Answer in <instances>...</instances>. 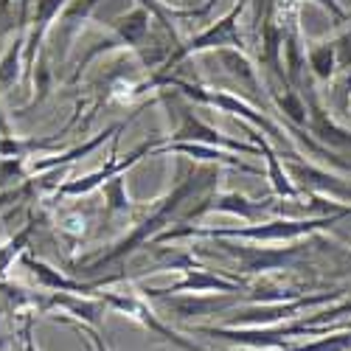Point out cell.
<instances>
[{
    "label": "cell",
    "instance_id": "5",
    "mask_svg": "<svg viewBox=\"0 0 351 351\" xmlns=\"http://www.w3.org/2000/svg\"><path fill=\"white\" fill-rule=\"evenodd\" d=\"M160 301L169 312H174L178 320H189V317H202V315H219L228 312L233 304L239 301V292H230V295H206L202 298L199 292H189V295H163L155 298Z\"/></svg>",
    "mask_w": 351,
    "mask_h": 351
},
{
    "label": "cell",
    "instance_id": "4",
    "mask_svg": "<svg viewBox=\"0 0 351 351\" xmlns=\"http://www.w3.org/2000/svg\"><path fill=\"white\" fill-rule=\"evenodd\" d=\"M186 276L171 284V287H163V289H155V287H143L141 295L143 298H163V295H180V292H239V281L233 278H222V276H214L208 270H202L197 265L186 267L183 270Z\"/></svg>",
    "mask_w": 351,
    "mask_h": 351
},
{
    "label": "cell",
    "instance_id": "3",
    "mask_svg": "<svg viewBox=\"0 0 351 351\" xmlns=\"http://www.w3.org/2000/svg\"><path fill=\"white\" fill-rule=\"evenodd\" d=\"M178 110V119H180V127L174 130V135H169V143H206V146H225V149H233V152H256V146L250 143H239V141H230L228 135L217 132L211 124L199 121L197 112L189 107V104H180L174 107Z\"/></svg>",
    "mask_w": 351,
    "mask_h": 351
},
{
    "label": "cell",
    "instance_id": "11",
    "mask_svg": "<svg viewBox=\"0 0 351 351\" xmlns=\"http://www.w3.org/2000/svg\"><path fill=\"white\" fill-rule=\"evenodd\" d=\"M32 233H34V225H25L23 230H17V233H14V237H12L3 247H0V276H3V273L9 270L12 261L23 253V247L28 245V239H32Z\"/></svg>",
    "mask_w": 351,
    "mask_h": 351
},
{
    "label": "cell",
    "instance_id": "12",
    "mask_svg": "<svg viewBox=\"0 0 351 351\" xmlns=\"http://www.w3.org/2000/svg\"><path fill=\"white\" fill-rule=\"evenodd\" d=\"M51 320H53V324H65V326H71L73 332L84 335V340L90 343V351H110V346H107L104 337L96 332V326H90V324H79V320H71L68 315H51Z\"/></svg>",
    "mask_w": 351,
    "mask_h": 351
},
{
    "label": "cell",
    "instance_id": "8",
    "mask_svg": "<svg viewBox=\"0 0 351 351\" xmlns=\"http://www.w3.org/2000/svg\"><path fill=\"white\" fill-rule=\"evenodd\" d=\"M25 45V34H17V40L6 48V53L0 56V93H6L9 87L20 79V53Z\"/></svg>",
    "mask_w": 351,
    "mask_h": 351
},
{
    "label": "cell",
    "instance_id": "13",
    "mask_svg": "<svg viewBox=\"0 0 351 351\" xmlns=\"http://www.w3.org/2000/svg\"><path fill=\"white\" fill-rule=\"evenodd\" d=\"M14 335H6V332H0V351H12L14 348Z\"/></svg>",
    "mask_w": 351,
    "mask_h": 351
},
{
    "label": "cell",
    "instance_id": "2",
    "mask_svg": "<svg viewBox=\"0 0 351 351\" xmlns=\"http://www.w3.org/2000/svg\"><path fill=\"white\" fill-rule=\"evenodd\" d=\"M101 301H104L107 306H112L115 312H121V315H127L130 320H135V324H141L143 329H149L152 335L163 337L166 343H174V346L186 348V351H208V348H202V346H197V343H191V340L180 337L178 332L171 329V326L160 324L158 315H155L149 306H146V301H143L141 295H104Z\"/></svg>",
    "mask_w": 351,
    "mask_h": 351
},
{
    "label": "cell",
    "instance_id": "10",
    "mask_svg": "<svg viewBox=\"0 0 351 351\" xmlns=\"http://www.w3.org/2000/svg\"><path fill=\"white\" fill-rule=\"evenodd\" d=\"M253 143L258 146L261 152H265V158H267V163H270V178H273V189L278 191V194H284V197H292L295 191H292V186H289V180L284 178V169L278 166V158L273 155V149L267 146V141L261 138V135H253Z\"/></svg>",
    "mask_w": 351,
    "mask_h": 351
},
{
    "label": "cell",
    "instance_id": "9",
    "mask_svg": "<svg viewBox=\"0 0 351 351\" xmlns=\"http://www.w3.org/2000/svg\"><path fill=\"white\" fill-rule=\"evenodd\" d=\"M270 351H351V332H337V335H320L312 343L301 346H281Z\"/></svg>",
    "mask_w": 351,
    "mask_h": 351
},
{
    "label": "cell",
    "instance_id": "6",
    "mask_svg": "<svg viewBox=\"0 0 351 351\" xmlns=\"http://www.w3.org/2000/svg\"><path fill=\"white\" fill-rule=\"evenodd\" d=\"M152 149H155L152 143H143V146H138V149H132L124 160H110L104 169H99V171H93V174H87V178H79V180L65 183L60 191H56V197H76V194H87V191H93V189H96V186H101L104 180L119 178L121 171H127L130 166H135L143 155H152Z\"/></svg>",
    "mask_w": 351,
    "mask_h": 351
},
{
    "label": "cell",
    "instance_id": "7",
    "mask_svg": "<svg viewBox=\"0 0 351 351\" xmlns=\"http://www.w3.org/2000/svg\"><path fill=\"white\" fill-rule=\"evenodd\" d=\"M62 3L65 0H37V12H34V20H32V34H28V68H32L34 53L40 51V43L48 32L53 14L62 9Z\"/></svg>",
    "mask_w": 351,
    "mask_h": 351
},
{
    "label": "cell",
    "instance_id": "1",
    "mask_svg": "<svg viewBox=\"0 0 351 351\" xmlns=\"http://www.w3.org/2000/svg\"><path fill=\"white\" fill-rule=\"evenodd\" d=\"M180 180H178V186H174V191L160 202L158 206V211L152 214V217H146L143 222H141V228L132 233L130 239H124L119 247H112L107 256H101V258H96L93 265H87L84 267V273H99V270H104L110 261H115V258H124L135 245H141V242H146L149 237H155V230H160L166 222H171L174 217L180 214V208L186 206L189 199H194V197H199V194H206L211 186H214V180H217V171L214 169H191V171H186V163H180Z\"/></svg>",
    "mask_w": 351,
    "mask_h": 351
}]
</instances>
